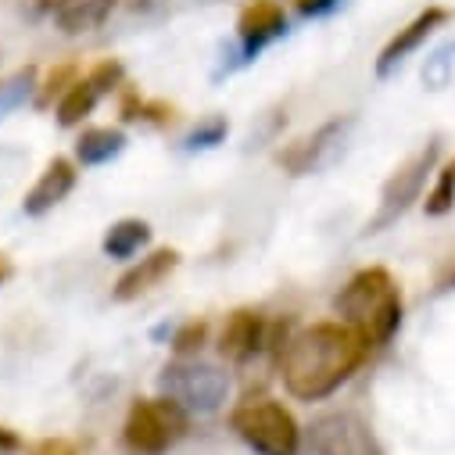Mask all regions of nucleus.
Returning <instances> with one entry per match:
<instances>
[{
  "label": "nucleus",
  "mask_w": 455,
  "mask_h": 455,
  "mask_svg": "<svg viewBox=\"0 0 455 455\" xmlns=\"http://www.w3.org/2000/svg\"><path fill=\"white\" fill-rule=\"evenodd\" d=\"M370 359V340L340 319L301 326L280 352V380L298 402H323L345 387Z\"/></svg>",
  "instance_id": "1"
},
{
  "label": "nucleus",
  "mask_w": 455,
  "mask_h": 455,
  "mask_svg": "<svg viewBox=\"0 0 455 455\" xmlns=\"http://www.w3.org/2000/svg\"><path fill=\"white\" fill-rule=\"evenodd\" d=\"M333 312L340 315V323L359 330L370 340V348H384L402 326V287L384 266L359 269L333 294Z\"/></svg>",
  "instance_id": "2"
},
{
  "label": "nucleus",
  "mask_w": 455,
  "mask_h": 455,
  "mask_svg": "<svg viewBox=\"0 0 455 455\" xmlns=\"http://www.w3.org/2000/svg\"><path fill=\"white\" fill-rule=\"evenodd\" d=\"M230 427L255 455H298L301 451V427L294 412L273 395H244L230 409Z\"/></svg>",
  "instance_id": "3"
},
{
  "label": "nucleus",
  "mask_w": 455,
  "mask_h": 455,
  "mask_svg": "<svg viewBox=\"0 0 455 455\" xmlns=\"http://www.w3.org/2000/svg\"><path fill=\"white\" fill-rule=\"evenodd\" d=\"M190 434V412L158 395V398H137L123 423V444L133 455H165Z\"/></svg>",
  "instance_id": "4"
},
{
  "label": "nucleus",
  "mask_w": 455,
  "mask_h": 455,
  "mask_svg": "<svg viewBox=\"0 0 455 455\" xmlns=\"http://www.w3.org/2000/svg\"><path fill=\"white\" fill-rule=\"evenodd\" d=\"M158 395L180 402L190 416H212L230 398V373L201 359H172L158 373Z\"/></svg>",
  "instance_id": "5"
},
{
  "label": "nucleus",
  "mask_w": 455,
  "mask_h": 455,
  "mask_svg": "<svg viewBox=\"0 0 455 455\" xmlns=\"http://www.w3.org/2000/svg\"><path fill=\"white\" fill-rule=\"evenodd\" d=\"M437 158H441V140L434 137L427 148H419L412 158H405V162L391 172V180H387L384 190H380V208H377V215L366 222V234H384L387 226H395V222L419 201L427 180H430L434 169H437Z\"/></svg>",
  "instance_id": "6"
},
{
  "label": "nucleus",
  "mask_w": 455,
  "mask_h": 455,
  "mask_svg": "<svg viewBox=\"0 0 455 455\" xmlns=\"http://www.w3.org/2000/svg\"><path fill=\"white\" fill-rule=\"evenodd\" d=\"M355 133V116H337L330 123H323L319 130H312L308 137L287 144L276 155V165L291 176H315L326 172L330 165L340 162V155L348 151V140Z\"/></svg>",
  "instance_id": "7"
},
{
  "label": "nucleus",
  "mask_w": 455,
  "mask_h": 455,
  "mask_svg": "<svg viewBox=\"0 0 455 455\" xmlns=\"http://www.w3.org/2000/svg\"><path fill=\"white\" fill-rule=\"evenodd\" d=\"M308 444L315 455H384L370 423L355 412H323L308 427Z\"/></svg>",
  "instance_id": "8"
},
{
  "label": "nucleus",
  "mask_w": 455,
  "mask_h": 455,
  "mask_svg": "<svg viewBox=\"0 0 455 455\" xmlns=\"http://www.w3.org/2000/svg\"><path fill=\"white\" fill-rule=\"evenodd\" d=\"M287 36V12L280 0H251L237 19V65L255 61L273 40Z\"/></svg>",
  "instance_id": "9"
},
{
  "label": "nucleus",
  "mask_w": 455,
  "mask_h": 455,
  "mask_svg": "<svg viewBox=\"0 0 455 455\" xmlns=\"http://www.w3.org/2000/svg\"><path fill=\"white\" fill-rule=\"evenodd\" d=\"M266 337H269V326L259 308H248V305L234 308L219 330V355L230 366H244L266 348Z\"/></svg>",
  "instance_id": "10"
},
{
  "label": "nucleus",
  "mask_w": 455,
  "mask_h": 455,
  "mask_svg": "<svg viewBox=\"0 0 455 455\" xmlns=\"http://www.w3.org/2000/svg\"><path fill=\"white\" fill-rule=\"evenodd\" d=\"M180 262H183V255H180L176 248H155V251H148L140 262H133V266L116 280V287H111V301H119V305L137 301L140 294H148V291H155L158 283H165V280L180 269Z\"/></svg>",
  "instance_id": "11"
},
{
  "label": "nucleus",
  "mask_w": 455,
  "mask_h": 455,
  "mask_svg": "<svg viewBox=\"0 0 455 455\" xmlns=\"http://www.w3.org/2000/svg\"><path fill=\"white\" fill-rule=\"evenodd\" d=\"M444 22H448V12H444V8H427V12H419V15H416L405 29H398V33L387 40V47L380 51V58H377V76H380V79L395 76V68H402Z\"/></svg>",
  "instance_id": "12"
},
{
  "label": "nucleus",
  "mask_w": 455,
  "mask_h": 455,
  "mask_svg": "<svg viewBox=\"0 0 455 455\" xmlns=\"http://www.w3.org/2000/svg\"><path fill=\"white\" fill-rule=\"evenodd\" d=\"M76 162H68V158H51L47 162V169L40 172V180L29 187V194L22 197V212L29 215V219H40V215H47L51 208H58L72 190H76Z\"/></svg>",
  "instance_id": "13"
},
{
  "label": "nucleus",
  "mask_w": 455,
  "mask_h": 455,
  "mask_svg": "<svg viewBox=\"0 0 455 455\" xmlns=\"http://www.w3.org/2000/svg\"><path fill=\"white\" fill-rule=\"evenodd\" d=\"M116 8H119V0H65L51 19L65 36H83V33L100 29Z\"/></svg>",
  "instance_id": "14"
},
{
  "label": "nucleus",
  "mask_w": 455,
  "mask_h": 455,
  "mask_svg": "<svg viewBox=\"0 0 455 455\" xmlns=\"http://www.w3.org/2000/svg\"><path fill=\"white\" fill-rule=\"evenodd\" d=\"M151 244V226L144 219H119L111 222L104 230V241H100V251L111 259V262H130L133 255H140V248Z\"/></svg>",
  "instance_id": "15"
},
{
  "label": "nucleus",
  "mask_w": 455,
  "mask_h": 455,
  "mask_svg": "<svg viewBox=\"0 0 455 455\" xmlns=\"http://www.w3.org/2000/svg\"><path fill=\"white\" fill-rule=\"evenodd\" d=\"M123 151H126V133L116 130V126H93V130H83L79 140H76V162L86 165V169L116 162Z\"/></svg>",
  "instance_id": "16"
},
{
  "label": "nucleus",
  "mask_w": 455,
  "mask_h": 455,
  "mask_svg": "<svg viewBox=\"0 0 455 455\" xmlns=\"http://www.w3.org/2000/svg\"><path fill=\"white\" fill-rule=\"evenodd\" d=\"M97 100H100V93L93 90V83H90L86 76H79V79L61 93V100H58V126H61V130L79 126L83 119L93 116Z\"/></svg>",
  "instance_id": "17"
},
{
  "label": "nucleus",
  "mask_w": 455,
  "mask_h": 455,
  "mask_svg": "<svg viewBox=\"0 0 455 455\" xmlns=\"http://www.w3.org/2000/svg\"><path fill=\"white\" fill-rule=\"evenodd\" d=\"M36 68L26 65L19 72H12L8 79H0V119H8L12 111H19L33 93H36Z\"/></svg>",
  "instance_id": "18"
},
{
  "label": "nucleus",
  "mask_w": 455,
  "mask_h": 455,
  "mask_svg": "<svg viewBox=\"0 0 455 455\" xmlns=\"http://www.w3.org/2000/svg\"><path fill=\"white\" fill-rule=\"evenodd\" d=\"M226 137H230V123H226V116H208L201 119L187 137H183V151H215L219 144H226Z\"/></svg>",
  "instance_id": "19"
},
{
  "label": "nucleus",
  "mask_w": 455,
  "mask_h": 455,
  "mask_svg": "<svg viewBox=\"0 0 455 455\" xmlns=\"http://www.w3.org/2000/svg\"><path fill=\"white\" fill-rule=\"evenodd\" d=\"M434 176L437 180H434V190L427 194L423 208H427V215L441 219V215H448L455 208V158L448 165H441V172H434Z\"/></svg>",
  "instance_id": "20"
},
{
  "label": "nucleus",
  "mask_w": 455,
  "mask_h": 455,
  "mask_svg": "<svg viewBox=\"0 0 455 455\" xmlns=\"http://www.w3.org/2000/svg\"><path fill=\"white\" fill-rule=\"evenodd\" d=\"M204 340H208V323L204 319H187L169 333V348L176 352V359H190L194 352H201Z\"/></svg>",
  "instance_id": "21"
},
{
  "label": "nucleus",
  "mask_w": 455,
  "mask_h": 455,
  "mask_svg": "<svg viewBox=\"0 0 455 455\" xmlns=\"http://www.w3.org/2000/svg\"><path fill=\"white\" fill-rule=\"evenodd\" d=\"M86 79H90L93 90L104 97V93H111V90H119V86H123L126 68H123V61H116V58H104V61H97V65L86 72Z\"/></svg>",
  "instance_id": "22"
},
{
  "label": "nucleus",
  "mask_w": 455,
  "mask_h": 455,
  "mask_svg": "<svg viewBox=\"0 0 455 455\" xmlns=\"http://www.w3.org/2000/svg\"><path fill=\"white\" fill-rule=\"evenodd\" d=\"M76 79H79V76H76V68H72V65L54 68V72L47 76V83H44V86H36V104H40V108H47L51 100H61V93H65Z\"/></svg>",
  "instance_id": "23"
},
{
  "label": "nucleus",
  "mask_w": 455,
  "mask_h": 455,
  "mask_svg": "<svg viewBox=\"0 0 455 455\" xmlns=\"http://www.w3.org/2000/svg\"><path fill=\"white\" fill-rule=\"evenodd\" d=\"M448 72H451V58H448V51H437L423 68V83L430 90H441V86H448Z\"/></svg>",
  "instance_id": "24"
},
{
  "label": "nucleus",
  "mask_w": 455,
  "mask_h": 455,
  "mask_svg": "<svg viewBox=\"0 0 455 455\" xmlns=\"http://www.w3.org/2000/svg\"><path fill=\"white\" fill-rule=\"evenodd\" d=\"M291 4L305 19H323V15H333L340 4H345V0H291Z\"/></svg>",
  "instance_id": "25"
},
{
  "label": "nucleus",
  "mask_w": 455,
  "mask_h": 455,
  "mask_svg": "<svg viewBox=\"0 0 455 455\" xmlns=\"http://www.w3.org/2000/svg\"><path fill=\"white\" fill-rule=\"evenodd\" d=\"M29 455H79L68 437H44L29 448Z\"/></svg>",
  "instance_id": "26"
},
{
  "label": "nucleus",
  "mask_w": 455,
  "mask_h": 455,
  "mask_svg": "<svg viewBox=\"0 0 455 455\" xmlns=\"http://www.w3.org/2000/svg\"><path fill=\"white\" fill-rule=\"evenodd\" d=\"M22 451V437L12 427H0V455H15Z\"/></svg>",
  "instance_id": "27"
},
{
  "label": "nucleus",
  "mask_w": 455,
  "mask_h": 455,
  "mask_svg": "<svg viewBox=\"0 0 455 455\" xmlns=\"http://www.w3.org/2000/svg\"><path fill=\"white\" fill-rule=\"evenodd\" d=\"M12 273H15V266H12V259H8V255H0V287H4V283L12 280Z\"/></svg>",
  "instance_id": "28"
},
{
  "label": "nucleus",
  "mask_w": 455,
  "mask_h": 455,
  "mask_svg": "<svg viewBox=\"0 0 455 455\" xmlns=\"http://www.w3.org/2000/svg\"><path fill=\"white\" fill-rule=\"evenodd\" d=\"M126 4H130V8H133V12H144V8H148V4H151V0H126Z\"/></svg>",
  "instance_id": "29"
},
{
  "label": "nucleus",
  "mask_w": 455,
  "mask_h": 455,
  "mask_svg": "<svg viewBox=\"0 0 455 455\" xmlns=\"http://www.w3.org/2000/svg\"><path fill=\"white\" fill-rule=\"evenodd\" d=\"M451 283H455V273H451Z\"/></svg>",
  "instance_id": "30"
}]
</instances>
